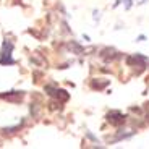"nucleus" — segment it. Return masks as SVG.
I'll return each instance as SVG.
<instances>
[{"mask_svg":"<svg viewBox=\"0 0 149 149\" xmlns=\"http://www.w3.org/2000/svg\"><path fill=\"white\" fill-rule=\"evenodd\" d=\"M11 50H13V44L10 41H5L2 45V57H0V65H15L16 62L11 58Z\"/></svg>","mask_w":149,"mask_h":149,"instance_id":"nucleus-1","label":"nucleus"},{"mask_svg":"<svg viewBox=\"0 0 149 149\" xmlns=\"http://www.w3.org/2000/svg\"><path fill=\"white\" fill-rule=\"evenodd\" d=\"M107 122L113 127H120V125L125 123V115L120 110H110L107 113Z\"/></svg>","mask_w":149,"mask_h":149,"instance_id":"nucleus-2","label":"nucleus"},{"mask_svg":"<svg viewBox=\"0 0 149 149\" xmlns=\"http://www.w3.org/2000/svg\"><path fill=\"white\" fill-rule=\"evenodd\" d=\"M0 97L2 99H7L10 102H21L23 97H24V93L23 91H10L7 94H0Z\"/></svg>","mask_w":149,"mask_h":149,"instance_id":"nucleus-3","label":"nucleus"},{"mask_svg":"<svg viewBox=\"0 0 149 149\" xmlns=\"http://www.w3.org/2000/svg\"><path fill=\"white\" fill-rule=\"evenodd\" d=\"M99 55H101L104 60H107V62H110V60H115V58H118V52H117V50H115L113 47H105V49H102Z\"/></svg>","mask_w":149,"mask_h":149,"instance_id":"nucleus-4","label":"nucleus"},{"mask_svg":"<svg viewBox=\"0 0 149 149\" xmlns=\"http://www.w3.org/2000/svg\"><path fill=\"white\" fill-rule=\"evenodd\" d=\"M107 84H109V79H104V81L93 79V81H91V88H93V89H104Z\"/></svg>","mask_w":149,"mask_h":149,"instance_id":"nucleus-5","label":"nucleus"},{"mask_svg":"<svg viewBox=\"0 0 149 149\" xmlns=\"http://www.w3.org/2000/svg\"><path fill=\"white\" fill-rule=\"evenodd\" d=\"M55 97H57V99H60L62 102H67L68 99H70V94H68L67 91H63V89H57Z\"/></svg>","mask_w":149,"mask_h":149,"instance_id":"nucleus-6","label":"nucleus"},{"mask_svg":"<svg viewBox=\"0 0 149 149\" xmlns=\"http://www.w3.org/2000/svg\"><path fill=\"white\" fill-rule=\"evenodd\" d=\"M70 49H73L74 54H84V49H83V45H79L76 41H71V42H70Z\"/></svg>","mask_w":149,"mask_h":149,"instance_id":"nucleus-7","label":"nucleus"},{"mask_svg":"<svg viewBox=\"0 0 149 149\" xmlns=\"http://www.w3.org/2000/svg\"><path fill=\"white\" fill-rule=\"evenodd\" d=\"M29 110H31V115H33L34 118H37V117H39V105H37V104H31Z\"/></svg>","mask_w":149,"mask_h":149,"instance_id":"nucleus-8","label":"nucleus"},{"mask_svg":"<svg viewBox=\"0 0 149 149\" xmlns=\"http://www.w3.org/2000/svg\"><path fill=\"white\" fill-rule=\"evenodd\" d=\"M16 130H19V125H18V127H8V128H3V130H0V131H3L5 134H11V133H15Z\"/></svg>","mask_w":149,"mask_h":149,"instance_id":"nucleus-9","label":"nucleus"},{"mask_svg":"<svg viewBox=\"0 0 149 149\" xmlns=\"http://www.w3.org/2000/svg\"><path fill=\"white\" fill-rule=\"evenodd\" d=\"M45 93H47L49 96H54V97H55L57 89H55V88H52V86H45Z\"/></svg>","mask_w":149,"mask_h":149,"instance_id":"nucleus-10","label":"nucleus"},{"mask_svg":"<svg viewBox=\"0 0 149 149\" xmlns=\"http://www.w3.org/2000/svg\"><path fill=\"white\" fill-rule=\"evenodd\" d=\"M49 109H50V110H57V109H58V110H60V109H62V105H60V102H58V104H57V102H50V104H49Z\"/></svg>","mask_w":149,"mask_h":149,"instance_id":"nucleus-11","label":"nucleus"},{"mask_svg":"<svg viewBox=\"0 0 149 149\" xmlns=\"http://www.w3.org/2000/svg\"><path fill=\"white\" fill-rule=\"evenodd\" d=\"M93 18H94V21H99V19H101V11H99V10H94V11H93Z\"/></svg>","mask_w":149,"mask_h":149,"instance_id":"nucleus-12","label":"nucleus"},{"mask_svg":"<svg viewBox=\"0 0 149 149\" xmlns=\"http://www.w3.org/2000/svg\"><path fill=\"white\" fill-rule=\"evenodd\" d=\"M86 136H88V138H89V139H93L94 143H97V138H96V136H94L93 133H91V131H86Z\"/></svg>","mask_w":149,"mask_h":149,"instance_id":"nucleus-13","label":"nucleus"},{"mask_svg":"<svg viewBox=\"0 0 149 149\" xmlns=\"http://www.w3.org/2000/svg\"><path fill=\"white\" fill-rule=\"evenodd\" d=\"M131 5H133V0H125V8H127V10H130Z\"/></svg>","mask_w":149,"mask_h":149,"instance_id":"nucleus-14","label":"nucleus"},{"mask_svg":"<svg viewBox=\"0 0 149 149\" xmlns=\"http://www.w3.org/2000/svg\"><path fill=\"white\" fill-rule=\"evenodd\" d=\"M143 41H146V36H138L136 37V42H143Z\"/></svg>","mask_w":149,"mask_h":149,"instance_id":"nucleus-15","label":"nucleus"},{"mask_svg":"<svg viewBox=\"0 0 149 149\" xmlns=\"http://www.w3.org/2000/svg\"><path fill=\"white\" fill-rule=\"evenodd\" d=\"M146 2H149V0H141V2H139V3H146Z\"/></svg>","mask_w":149,"mask_h":149,"instance_id":"nucleus-16","label":"nucleus"},{"mask_svg":"<svg viewBox=\"0 0 149 149\" xmlns=\"http://www.w3.org/2000/svg\"><path fill=\"white\" fill-rule=\"evenodd\" d=\"M146 105H148V110H149V102H148V104H146Z\"/></svg>","mask_w":149,"mask_h":149,"instance_id":"nucleus-17","label":"nucleus"}]
</instances>
